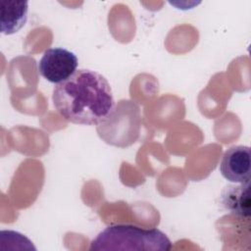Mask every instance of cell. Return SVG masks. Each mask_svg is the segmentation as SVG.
I'll use <instances>...</instances> for the list:
<instances>
[{
  "label": "cell",
  "instance_id": "6",
  "mask_svg": "<svg viewBox=\"0 0 251 251\" xmlns=\"http://www.w3.org/2000/svg\"><path fill=\"white\" fill-rule=\"evenodd\" d=\"M222 203L231 213L242 218H249V183L226 187L222 193Z\"/></svg>",
  "mask_w": 251,
  "mask_h": 251
},
{
  "label": "cell",
  "instance_id": "2",
  "mask_svg": "<svg viewBox=\"0 0 251 251\" xmlns=\"http://www.w3.org/2000/svg\"><path fill=\"white\" fill-rule=\"evenodd\" d=\"M171 249V240L160 229L124 224L105 227L90 242L89 247L91 251H168Z\"/></svg>",
  "mask_w": 251,
  "mask_h": 251
},
{
  "label": "cell",
  "instance_id": "3",
  "mask_svg": "<svg viewBox=\"0 0 251 251\" xmlns=\"http://www.w3.org/2000/svg\"><path fill=\"white\" fill-rule=\"evenodd\" d=\"M78 65L75 53L61 47L44 51L38 62V72L47 81L59 84L67 80L75 72Z\"/></svg>",
  "mask_w": 251,
  "mask_h": 251
},
{
  "label": "cell",
  "instance_id": "4",
  "mask_svg": "<svg viewBox=\"0 0 251 251\" xmlns=\"http://www.w3.org/2000/svg\"><path fill=\"white\" fill-rule=\"evenodd\" d=\"M220 172L230 182L249 183L251 173L250 148L244 145H235L226 150L220 164Z\"/></svg>",
  "mask_w": 251,
  "mask_h": 251
},
{
  "label": "cell",
  "instance_id": "5",
  "mask_svg": "<svg viewBox=\"0 0 251 251\" xmlns=\"http://www.w3.org/2000/svg\"><path fill=\"white\" fill-rule=\"evenodd\" d=\"M28 3L26 1L0 0V30L10 35L18 32L26 23Z\"/></svg>",
  "mask_w": 251,
  "mask_h": 251
},
{
  "label": "cell",
  "instance_id": "1",
  "mask_svg": "<svg viewBox=\"0 0 251 251\" xmlns=\"http://www.w3.org/2000/svg\"><path fill=\"white\" fill-rule=\"evenodd\" d=\"M52 100L61 117L76 125L99 126L116 108L107 78L88 69L76 70L67 80L56 84Z\"/></svg>",
  "mask_w": 251,
  "mask_h": 251
}]
</instances>
